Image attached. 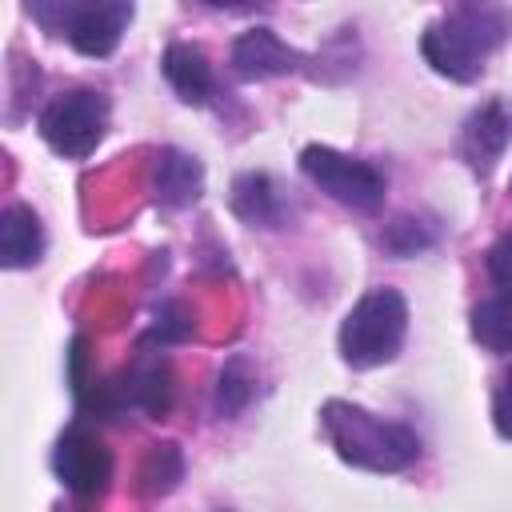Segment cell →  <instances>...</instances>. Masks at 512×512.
Returning a JSON list of instances; mask_svg holds the SVG:
<instances>
[{"instance_id": "obj_7", "label": "cell", "mask_w": 512, "mask_h": 512, "mask_svg": "<svg viewBox=\"0 0 512 512\" xmlns=\"http://www.w3.org/2000/svg\"><path fill=\"white\" fill-rule=\"evenodd\" d=\"M52 468L60 476V484L76 496H100L112 480V452L104 448V440L96 432H88L84 424H72L52 452Z\"/></svg>"}, {"instance_id": "obj_16", "label": "cell", "mask_w": 512, "mask_h": 512, "mask_svg": "<svg viewBox=\"0 0 512 512\" xmlns=\"http://www.w3.org/2000/svg\"><path fill=\"white\" fill-rule=\"evenodd\" d=\"M184 476V452L180 444H152L140 460V492L144 496H168Z\"/></svg>"}, {"instance_id": "obj_12", "label": "cell", "mask_w": 512, "mask_h": 512, "mask_svg": "<svg viewBox=\"0 0 512 512\" xmlns=\"http://www.w3.org/2000/svg\"><path fill=\"white\" fill-rule=\"evenodd\" d=\"M160 68L184 104H204L212 96V64L196 44H184V40L168 44Z\"/></svg>"}, {"instance_id": "obj_18", "label": "cell", "mask_w": 512, "mask_h": 512, "mask_svg": "<svg viewBox=\"0 0 512 512\" xmlns=\"http://www.w3.org/2000/svg\"><path fill=\"white\" fill-rule=\"evenodd\" d=\"M384 244H388V252H396V256H416L420 248H428V244H432V236L420 228V220L400 216V220H392V224H388Z\"/></svg>"}, {"instance_id": "obj_5", "label": "cell", "mask_w": 512, "mask_h": 512, "mask_svg": "<svg viewBox=\"0 0 512 512\" xmlns=\"http://www.w3.org/2000/svg\"><path fill=\"white\" fill-rule=\"evenodd\" d=\"M108 132V100L96 88H68L52 96L40 112V136L52 152L84 160Z\"/></svg>"}, {"instance_id": "obj_17", "label": "cell", "mask_w": 512, "mask_h": 512, "mask_svg": "<svg viewBox=\"0 0 512 512\" xmlns=\"http://www.w3.org/2000/svg\"><path fill=\"white\" fill-rule=\"evenodd\" d=\"M252 392H256V368H252V360L248 356H232L220 368V376H216V412L220 416L244 412L248 400H252Z\"/></svg>"}, {"instance_id": "obj_14", "label": "cell", "mask_w": 512, "mask_h": 512, "mask_svg": "<svg viewBox=\"0 0 512 512\" xmlns=\"http://www.w3.org/2000/svg\"><path fill=\"white\" fill-rule=\"evenodd\" d=\"M232 208L248 220V224H276L284 212V196L272 184V176L264 172H244L232 184Z\"/></svg>"}, {"instance_id": "obj_1", "label": "cell", "mask_w": 512, "mask_h": 512, "mask_svg": "<svg viewBox=\"0 0 512 512\" xmlns=\"http://www.w3.org/2000/svg\"><path fill=\"white\" fill-rule=\"evenodd\" d=\"M320 424L336 456L364 472H404L420 460V436L408 424L384 420L360 404L328 400L320 408Z\"/></svg>"}, {"instance_id": "obj_4", "label": "cell", "mask_w": 512, "mask_h": 512, "mask_svg": "<svg viewBox=\"0 0 512 512\" xmlns=\"http://www.w3.org/2000/svg\"><path fill=\"white\" fill-rule=\"evenodd\" d=\"M32 16L68 36L80 56H112L124 28L132 24L128 0H88V4H32Z\"/></svg>"}, {"instance_id": "obj_11", "label": "cell", "mask_w": 512, "mask_h": 512, "mask_svg": "<svg viewBox=\"0 0 512 512\" xmlns=\"http://www.w3.org/2000/svg\"><path fill=\"white\" fill-rule=\"evenodd\" d=\"M44 256V228L28 204H8L0 212V260L4 268H28Z\"/></svg>"}, {"instance_id": "obj_9", "label": "cell", "mask_w": 512, "mask_h": 512, "mask_svg": "<svg viewBox=\"0 0 512 512\" xmlns=\"http://www.w3.org/2000/svg\"><path fill=\"white\" fill-rule=\"evenodd\" d=\"M508 140H512V120H508V112H504L500 100H488V104H480V108L464 120L460 156L468 160V168H472L476 176H488V172L496 168V160L504 156Z\"/></svg>"}, {"instance_id": "obj_19", "label": "cell", "mask_w": 512, "mask_h": 512, "mask_svg": "<svg viewBox=\"0 0 512 512\" xmlns=\"http://www.w3.org/2000/svg\"><path fill=\"white\" fill-rule=\"evenodd\" d=\"M488 276H492L504 292H512V232H504V236L488 248Z\"/></svg>"}, {"instance_id": "obj_10", "label": "cell", "mask_w": 512, "mask_h": 512, "mask_svg": "<svg viewBox=\"0 0 512 512\" xmlns=\"http://www.w3.org/2000/svg\"><path fill=\"white\" fill-rule=\"evenodd\" d=\"M152 188H156V200L164 208H188L200 200L204 192V168L196 156L180 152V148H164L156 156V172H152Z\"/></svg>"}, {"instance_id": "obj_15", "label": "cell", "mask_w": 512, "mask_h": 512, "mask_svg": "<svg viewBox=\"0 0 512 512\" xmlns=\"http://www.w3.org/2000/svg\"><path fill=\"white\" fill-rule=\"evenodd\" d=\"M472 336L496 356L512 352V292H500L472 308Z\"/></svg>"}, {"instance_id": "obj_2", "label": "cell", "mask_w": 512, "mask_h": 512, "mask_svg": "<svg viewBox=\"0 0 512 512\" xmlns=\"http://www.w3.org/2000/svg\"><path fill=\"white\" fill-rule=\"evenodd\" d=\"M508 32H512V16L504 8L460 4L448 16H440L436 24L424 28L420 52L440 76H448L456 84H468L484 72V60L508 40Z\"/></svg>"}, {"instance_id": "obj_13", "label": "cell", "mask_w": 512, "mask_h": 512, "mask_svg": "<svg viewBox=\"0 0 512 512\" xmlns=\"http://www.w3.org/2000/svg\"><path fill=\"white\" fill-rule=\"evenodd\" d=\"M120 400H124V404H136V408H144L148 416L160 420V416L172 408V368H168V360L144 356V360L124 376Z\"/></svg>"}, {"instance_id": "obj_20", "label": "cell", "mask_w": 512, "mask_h": 512, "mask_svg": "<svg viewBox=\"0 0 512 512\" xmlns=\"http://www.w3.org/2000/svg\"><path fill=\"white\" fill-rule=\"evenodd\" d=\"M492 416H496V432L512 440V368H508V376H504V388H500V396H496Z\"/></svg>"}, {"instance_id": "obj_3", "label": "cell", "mask_w": 512, "mask_h": 512, "mask_svg": "<svg viewBox=\"0 0 512 512\" xmlns=\"http://www.w3.org/2000/svg\"><path fill=\"white\" fill-rule=\"evenodd\" d=\"M408 332V300L396 288H372L364 292L344 324H340V356L352 368H376L388 364Z\"/></svg>"}, {"instance_id": "obj_8", "label": "cell", "mask_w": 512, "mask_h": 512, "mask_svg": "<svg viewBox=\"0 0 512 512\" xmlns=\"http://www.w3.org/2000/svg\"><path fill=\"white\" fill-rule=\"evenodd\" d=\"M232 72L240 80H268V76H284L300 68V52L288 48L272 28H248L232 40Z\"/></svg>"}, {"instance_id": "obj_6", "label": "cell", "mask_w": 512, "mask_h": 512, "mask_svg": "<svg viewBox=\"0 0 512 512\" xmlns=\"http://www.w3.org/2000/svg\"><path fill=\"white\" fill-rule=\"evenodd\" d=\"M300 168L320 192H328L332 200H340L356 212H372L384 200V172L376 164L344 156L328 144H308L300 152Z\"/></svg>"}]
</instances>
